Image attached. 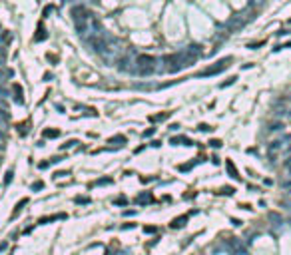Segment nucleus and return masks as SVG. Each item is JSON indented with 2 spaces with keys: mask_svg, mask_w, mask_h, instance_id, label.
Wrapping results in <instances>:
<instances>
[{
  "mask_svg": "<svg viewBox=\"0 0 291 255\" xmlns=\"http://www.w3.org/2000/svg\"><path fill=\"white\" fill-rule=\"evenodd\" d=\"M229 62H231V58H225V60H220V62H217V66L210 68V70H205V72H203V76H210V74H217V72H221L223 68H227V66H229Z\"/></svg>",
  "mask_w": 291,
  "mask_h": 255,
  "instance_id": "f257e3e1",
  "label": "nucleus"
},
{
  "mask_svg": "<svg viewBox=\"0 0 291 255\" xmlns=\"http://www.w3.org/2000/svg\"><path fill=\"white\" fill-rule=\"evenodd\" d=\"M186 219H187V215L180 217V219H174V221H172V227H174V229H176V227H184V225H186Z\"/></svg>",
  "mask_w": 291,
  "mask_h": 255,
  "instance_id": "f03ea898",
  "label": "nucleus"
},
{
  "mask_svg": "<svg viewBox=\"0 0 291 255\" xmlns=\"http://www.w3.org/2000/svg\"><path fill=\"white\" fill-rule=\"evenodd\" d=\"M44 136H46V138H58V130H46Z\"/></svg>",
  "mask_w": 291,
  "mask_h": 255,
  "instance_id": "7ed1b4c3",
  "label": "nucleus"
},
{
  "mask_svg": "<svg viewBox=\"0 0 291 255\" xmlns=\"http://www.w3.org/2000/svg\"><path fill=\"white\" fill-rule=\"evenodd\" d=\"M233 82H235V78H229L227 82H223V84H221V88H225V86H231Z\"/></svg>",
  "mask_w": 291,
  "mask_h": 255,
  "instance_id": "20e7f679",
  "label": "nucleus"
},
{
  "mask_svg": "<svg viewBox=\"0 0 291 255\" xmlns=\"http://www.w3.org/2000/svg\"><path fill=\"white\" fill-rule=\"evenodd\" d=\"M42 188H44V183H42V181H36V183L32 185V189H42Z\"/></svg>",
  "mask_w": 291,
  "mask_h": 255,
  "instance_id": "39448f33",
  "label": "nucleus"
},
{
  "mask_svg": "<svg viewBox=\"0 0 291 255\" xmlns=\"http://www.w3.org/2000/svg\"><path fill=\"white\" fill-rule=\"evenodd\" d=\"M221 193H227V195H231V193H233V188H223V189H221Z\"/></svg>",
  "mask_w": 291,
  "mask_h": 255,
  "instance_id": "423d86ee",
  "label": "nucleus"
},
{
  "mask_svg": "<svg viewBox=\"0 0 291 255\" xmlns=\"http://www.w3.org/2000/svg\"><path fill=\"white\" fill-rule=\"evenodd\" d=\"M88 201H90L88 198H76V203H88Z\"/></svg>",
  "mask_w": 291,
  "mask_h": 255,
  "instance_id": "0eeeda50",
  "label": "nucleus"
},
{
  "mask_svg": "<svg viewBox=\"0 0 291 255\" xmlns=\"http://www.w3.org/2000/svg\"><path fill=\"white\" fill-rule=\"evenodd\" d=\"M152 134H154V128H150V130H146V132H144V138H150Z\"/></svg>",
  "mask_w": 291,
  "mask_h": 255,
  "instance_id": "6e6552de",
  "label": "nucleus"
},
{
  "mask_svg": "<svg viewBox=\"0 0 291 255\" xmlns=\"http://www.w3.org/2000/svg\"><path fill=\"white\" fill-rule=\"evenodd\" d=\"M210 144H211V145H213V148H220V145H221V142H220V140H211V142H210Z\"/></svg>",
  "mask_w": 291,
  "mask_h": 255,
  "instance_id": "1a4fd4ad",
  "label": "nucleus"
},
{
  "mask_svg": "<svg viewBox=\"0 0 291 255\" xmlns=\"http://www.w3.org/2000/svg\"><path fill=\"white\" fill-rule=\"evenodd\" d=\"M50 12H52V6H46V8H44V16H48Z\"/></svg>",
  "mask_w": 291,
  "mask_h": 255,
  "instance_id": "9d476101",
  "label": "nucleus"
},
{
  "mask_svg": "<svg viewBox=\"0 0 291 255\" xmlns=\"http://www.w3.org/2000/svg\"><path fill=\"white\" fill-rule=\"evenodd\" d=\"M10 181H12V172L6 173V183H10Z\"/></svg>",
  "mask_w": 291,
  "mask_h": 255,
  "instance_id": "9b49d317",
  "label": "nucleus"
}]
</instances>
